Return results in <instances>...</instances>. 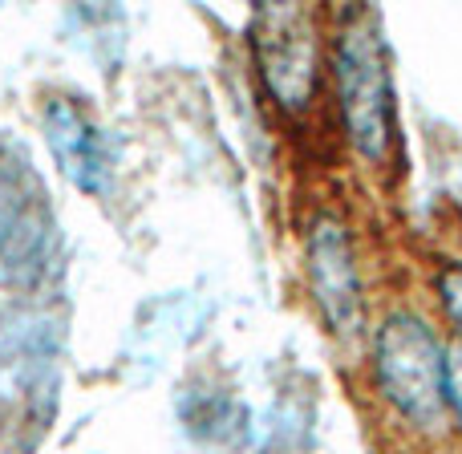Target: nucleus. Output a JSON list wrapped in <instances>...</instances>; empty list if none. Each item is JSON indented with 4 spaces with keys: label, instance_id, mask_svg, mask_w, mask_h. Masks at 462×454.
Listing matches in <instances>:
<instances>
[{
    "label": "nucleus",
    "instance_id": "7",
    "mask_svg": "<svg viewBox=\"0 0 462 454\" xmlns=\"http://www.w3.org/2000/svg\"><path fill=\"white\" fill-rule=\"evenodd\" d=\"M447 406L462 422V341H455V349L447 353Z\"/></svg>",
    "mask_w": 462,
    "mask_h": 454
},
{
    "label": "nucleus",
    "instance_id": "3",
    "mask_svg": "<svg viewBox=\"0 0 462 454\" xmlns=\"http://www.w3.org/2000/svg\"><path fill=\"white\" fill-rule=\"evenodd\" d=\"M377 385L418 426H434L447 406V357L426 320L393 312L377 329Z\"/></svg>",
    "mask_w": 462,
    "mask_h": 454
},
{
    "label": "nucleus",
    "instance_id": "1",
    "mask_svg": "<svg viewBox=\"0 0 462 454\" xmlns=\"http://www.w3.org/2000/svg\"><path fill=\"white\" fill-rule=\"evenodd\" d=\"M337 94L353 146L369 162L390 167L398 159V122H393L382 24L369 8H349L337 32Z\"/></svg>",
    "mask_w": 462,
    "mask_h": 454
},
{
    "label": "nucleus",
    "instance_id": "4",
    "mask_svg": "<svg viewBox=\"0 0 462 454\" xmlns=\"http://www.w3.org/2000/svg\"><path fill=\"white\" fill-rule=\"evenodd\" d=\"M309 276H312V296H317L328 329L345 345H357L361 325H365L361 284H357V268H353L349 236L333 219H320L309 239Z\"/></svg>",
    "mask_w": 462,
    "mask_h": 454
},
{
    "label": "nucleus",
    "instance_id": "6",
    "mask_svg": "<svg viewBox=\"0 0 462 454\" xmlns=\"http://www.w3.org/2000/svg\"><path fill=\"white\" fill-rule=\"evenodd\" d=\"M439 292H442V304H447L450 320L462 329V264H450V268H442Z\"/></svg>",
    "mask_w": 462,
    "mask_h": 454
},
{
    "label": "nucleus",
    "instance_id": "5",
    "mask_svg": "<svg viewBox=\"0 0 462 454\" xmlns=\"http://www.w3.org/2000/svg\"><path fill=\"white\" fill-rule=\"evenodd\" d=\"M45 138L49 151H53L57 167L69 183H78L81 191H106V179H110V159H106V146L97 126L69 102V97H53L45 110Z\"/></svg>",
    "mask_w": 462,
    "mask_h": 454
},
{
    "label": "nucleus",
    "instance_id": "2",
    "mask_svg": "<svg viewBox=\"0 0 462 454\" xmlns=\"http://www.w3.org/2000/svg\"><path fill=\"white\" fill-rule=\"evenodd\" d=\"M252 57L280 110H309L320 78L317 13L304 5H260L252 16Z\"/></svg>",
    "mask_w": 462,
    "mask_h": 454
}]
</instances>
